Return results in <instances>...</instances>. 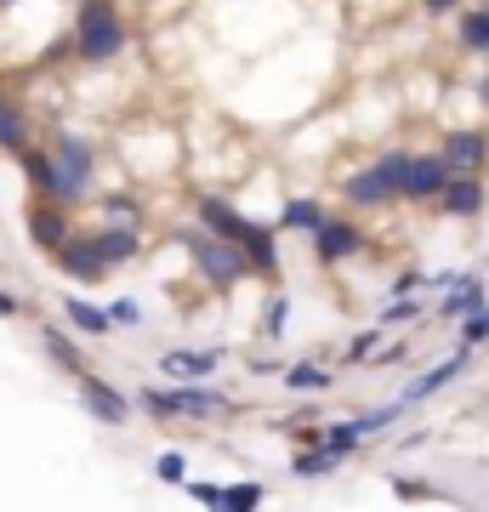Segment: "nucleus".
<instances>
[{"mask_svg": "<svg viewBox=\"0 0 489 512\" xmlns=\"http://www.w3.org/2000/svg\"><path fill=\"white\" fill-rule=\"evenodd\" d=\"M74 52L86 63H109L126 52V23L114 12V0H80V18H74Z\"/></svg>", "mask_w": 489, "mask_h": 512, "instance_id": "1", "label": "nucleus"}, {"mask_svg": "<svg viewBox=\"0 0 489 512\" xmlns=\"http://www.w3.org/2000/svg\"><path fill=\"white\" fill-rule=\"evenodd\" d=\"M52 165H57V194L52 200H63V205L86 200V188H91V143L80 137V131H57Z\"/></svg>", "mask_w": 489, "mask_h": 512, "instance_id": "2", "label": "nucleus"}, {"mask_svg": "<svg viewBox=\"0 0 489 512\" xmlns=\"http://www.w3.org/2000/svg\"><path fill=\"white\" fill-rule=\"evenodd\" d=\"M188 256H194V268H200L217 291H234L239 279L251 274L245 251H239V245H228V239H211V234H188Z\"/></svg>", "mask_w": 489, "mask_h": 512, "instance_id": "3", "label": "nucleus"}, {"mask_svg": "<svg viewBox=\"0 0 489 512\" xmlns=\"http://www.w3.org/2000/svg\"><path fill=\"white\" fill-rule=\"evenodd\" d=\"M404 160L410 154H381L376 165H364V171H353L342 183V194L353 205H387V200H399L404 194Z\"/></svg>", "mask_w": 489, "mask_h": 512, "instance_id": "4", "label": "nucleus"}, {"mask_svg": "<svg viewBox=\"0 0 489 512\" xmlns=\"http://www.w3.org/2000/svg\"><path fill=\"white\" fill-rule=\"evenodd\" d=\"M438 160L450 165V177H478V171L489 165V137L484 131L455 126L450 137H444V148H438Z\"/></svg>", "mask_w": 489, "mask_h": 512, "instance_id": "5", "label": "nucleus"}, {"mask_svg": "<svg viewBox=\"0 0 489 512\" xmlns=\"http://www.w3.org/2000/svg\"><path fill=\"white\" fill-rule=\"evenodd\" d=\"M74 382H80V399H86V410L97 421H109V427H126L131 421V399L120 393V387H109L103 376H91V370H80Z\"/></svg>", "mask_w": 489, "mask_h": 512, "instance_id": "6", "label": "nucleus"}, {"mask_svg": "<svg viewBox=\"0 0 489 512\" xmlns=\"http://www.w3.org/2000/svg\"><path fill=\"white\" fill-rule=\"evenodd\" d=\"M74 234V222H69V205L52 200V194H40L35 205H29V239H35L40 251H57L63 239Z\"/></svg>", "mask_w": 489, "mask_h": 512, "instance_id": "7", "label": "nucleus"}, {"mask_svg": "<svg viewBox=\"0 0 489 512\" xmlns=\"http://www.w3.org/2000/svg\"><path fill=\"white\" fill-rule=\"evenodd\" d=\"M52 256H57V268H63L69 279H80V285H91V279L109 274V262L97 256V239H91V234H69Z\"/></svg>", "mask_w": 489, "mask_h": 512, "instance_id": "8", "label": "nucleus"}, {"mask_svg": "<svg viewBox=\"0 0 489 512\" xmlns=\"http://www.w3.org/2000/svg\"><path fill=\"white\" fill-rule=\"evenodd\" d=\"M194 217H200V228H205L211 239H228V245H245V234H251V217H239L234 205L217 200V194H200Z\"/></svg>", "mask_w": 489, "mask_h": 512, "instance_id": "9", "label": "nucleus"}, {"mask_svg": "<svg viewBox=\"0 0 489 512\" xmlns=\"http://www.w3.org/2000/svg\"><path fill=\"white\" fill-rule=\"evenodd\" d=\"M444 183H450V165L438 154H410L404 160V200H438Z\"/></svg>", "mask_w": 489, "mask_h": 512, "instance_id": "10", "label": "nucleus"}, {"mask_svg": "<svg viewBox=\"0 0 489 512\" xmlns=\"http://www.w3.org/2000/svg\"><path fill=\"white\" fill-rule=\"evenodd\" d=\"M467 359H472V348H455V353H450V359H444L438 370H427V376H416V382L404 387V399H399V404H404V410H416V404H427V399L438 393V387H450L455 376L467 370Z\"/></svg>", "mask_w": 489, "mask_h": 512, "instance_id": "11", "label": "nucleus"}, {"mask_svg": "<svg viewBox=\"0 0 489 512\" xmlns=\"http://www.w3.org/2000/svg\"><path fill=\"white\" fill-rule=\"evenodd\" d=\"M313 251H319V262H347V256L359 251V228L347 217H325L313 228Z\"/></svg>", "mask_w": 489, "mask_h": 512, "instance_id": "12", "label": "nucleus"}, {"mask_svg": "<svg viewBox=\"0 0 489 512\" xmlns=\"http://www.w3.org/2000/svg\"><path fill=\"white\" fill-rule=\"evenodd\" d=\"M484 302H489L484 274H455V285L444 291V308H438V319H467V313H478Z\"/></svg>", "mask_w": 489, "mask_h": 512, "instance_id": "13", "label": "nucleus"}, {"mask_svg": "<svg viewBox=\"0 0 489 512\" xmlns=\"http://www.w3.org/2000/svg\"><path fill=\"white\" fill-rule=\"evenodd\" d=\"M484 183L478 177H450V183L438 188V205H444V217H478L484 211Z\"/></svg>", "mask_w": 489, "mask_h": 512, "instance_id": "14", "label": "nucleus"}, {"mask_svg": "<svg viewBox=\"0 0 489 512\" xmlns=\"http://www.w3.org/2000/svg\"><path fill=\"white\" fill-rule=\"evenodd\" d=\"M177 393V416H222L228 410V393L222 387H211V382H188V387H171Z\"/></svg>", "mask_w": 489, "mask_h": 512, "instance_id": "15", "label": "nucleus"}, {"mask_svg": "<svg viewBox=\"0 0 489 512\" xmlns=\"http://www.w3.org/2000/svg\"><path fill=\"white\" fill-rule=\"evenodd\" d=\"M91 239H97V256H103L109 268H126L131 256H137V245H143V239H137V228H114V222H103Z\"/></svg>", "mask_w": 489, "mask_h": 512, "instance_id": "16", "label": "nucleus"}, {"mask_svg": "<svg viewBox=\"0 0 489 512\" xmlns=\"http://www.w3.org/2000/svg\"><path fill=\"white\" fill-rule=\"evenodd\" d=\"M245 262H251V274H262V279H273L279 274V245H273V228H256L251 222V234H245Z\"/></svg>", "mask_w": 489, "mask_h": 512, "instance_id": "17", "label": "nucleus"}, {"mask_svg": "<svg viewBox=\"0 0 489 512\" xmlns=\"http://www.w3.org/2000/svg\"><path fill=\"white\" fill-rule=\"evenodd\" d=\"M165 376H188V382H205L211 370L222 365V353H194V348H177V353H165L160 359Z\"/></svg>", "mask_w": 489, "mask_h": 512, "instance_id": "18", "label": "nucleus"}, {"mask_svg": "<svg viewBox=\"0 0 489 512\" xmlns=\"http://www.w3.org/2000/svg\"><path fill=\"white\" fill-rule=\"evenodd\" d=\"M63 319H69L74 330H86V336H109V313L97 308V302H86V296H63Z\"/></svg>", "mask_w": 489, "mask_h": 512, "instance_id": "19", "label": "nucleus"}, {"mask_svg": "<svg viewBox=\"0 0 489 512\" xmlns=\"http://www.w3.org/2000/svg\"><path fill=\"white\" fill-rule=\"evenodd\" d=\"M18 160H23V177H29V188H35V194H57L52 154H40V148H18Z\"/></svg>", "mask_w": 489, "mask_h": 512, "instance_id": "20", "label": "nucleus"}, {"mask_svg": "<svg viewBox=\"0 0 489 512\" xmlns=\"http://www.w3.org/2000/svg\"><path fill=\"white\" fill-rule=\"evenodd\" d=\"M40 342H46V359H52L57 370H69V376H80V370H86L80 348H74V342H69V336H63L57 325H46V330H40Z\"/></svg>", "mask_w": 489, "mask_h": 512, "instance_id": "21", "label": "nucleus"}, {"mask_svg": "<svg viewBox=\"0 0 489 512\" xmlns=\"http://www.w3.org/2000/svg\"><path fill=\"white\" fill-rule=\"evenodd\" d=\"M359 444H364V433L353 427V421H330L325 433H319V450H325V456H336V461H347Z\"/></svg>", "mask_w": 489, "mask_h": 512, "instance_id": "22", "label": "nucleus"}, {"mask_svg": "<svg viewBox=\"0 0 489 512\" xmlns=\"http://www.w3.org/2000/svg\"><path fill=\"white\" fill-rule=\"evenodd\" d=\"M455 35H461L467 52H489V12H484V6H467L461 23H455Z\"/></svg>", "mask_w": 489, "mask_h": 512, "instance_id": "23", "label": "nucleus"}, {"mask_svg": "<svg viewBox=\"0 0 489 512\" xmlns=\"http://www.w3.org/2000/svg\"><path fill=\"white\" fill-rule=\"evenodd\" d=\"M0 148H6V154L29 148V120H23V109H12L6 97H0Z\"/></svg>", "mask_w": 489, "mask_h": 512, "instance_id": "24", "label": "nucleus"}, {"mask_svg": "<svg viewBox=\"0 0 489 512\" xmlns=\"http://www.w3.org/2000/svg\"><path fill=\"white\" fill-rule=\"evenodd\" d=\"M325 222V205L319 200H290L285 211H279V228H296V234H313Z\"/></svg>", "mask_w": 489, "mask_h": 512, "instance_id": "25", "label": "nucleus"}, {"mask_svg": "<svg viewBox=\"0 0 489 512\" xmlns=\"http://www.w3.org/2000/svg\"><path fill=\"white\" fill-rule=\"evenodd\" d=\"M131 410H143V416H154V421H177V393L148 382L143 393H137V404H131Z\"/></svg>", "mask_w": 489, "mask_h": 512, "instance_id": "26", "label": "nucleus"}, {"mask_svg": "<svg viewBox=\"0 0 489 512\" xmlns=\"http://www.w3.org/2000/svg\"><path fill=\"white\" fill-rule=\"evenodd\" d=\"M256 507H262V484H256V478H245V484H222L217 512H256Z\"/></svg>", "mask_w": 489, "mask_h": 512, "instance_id": "27", "label": "nucleus"}, {"mask_svg": "<svg viewBox=\"0 0 489 512\" xmlns=\"http://www.w3.org/2000/svg\"><path fill=\"white\" fill-rule=\"evenodd\" d=\"M421 308H427V302H421L416 291H404L399 302H393V308H381V330H399V325H416V319H421Z\"/></svg>", "mask_w": 489, "mask_h": 512, "instance_id": "28", "label": "nucleus"}, {"mask_svg": "<svg viewBox=\"0 0 489 512\" xmlns=\"http://www.w3.org/2000/svg\"><path fill=\"white\" fill-rule=\"evenodd\" d=\"M285 387H290V393H319V387H330V370H319V365H285Z\"/></svg>", "mask_w": 489, "mask_h": 512, "instance_id": "29", "label": "nucleus"}, {"mask_svg": "<svg viewBox=\"0 0 489 512\" xmlns=\"http://www.w3.org/2000/svg\"><path fill=\"white\" fill-rule=\"evenodd\" d=\"M461 325V348H484L489 342V302L478 313H467V319H455Z\"/></svg>", "mask_w": 489, "mask_h": 512, "instance_id": "30", "label": "nucleus"}, {"mask_svg": "<svg viewBox=\"0 0 489 512\" xmlns=\"http://www.w3.org/2000/svg\"><path fill=\"white\" fill-rule=\"evenodd\" d=\"M290 473H296V478H325V473H336V456H325V450H308V456L290 461Z\"/></svg>", "mask_w": 489, "mask_h": 512, "instance_id": "31", "label": "nucleus"}, {"mask_svg": "<svg viewBox=\"0 0 489 512\" xmlns=\"http://www.w3.org/2000/svg\"><path fill=\"white\" fill-rule=\"evenodd\" d=\"M103 222H114V228H137V200H126V194H114V200H103Z\"/></svg>", "mask_w": 489, "mask_h": 512, "instance_id": "32", "label": "nucleus"}, {"mask_svg": "<svg viewBox=\"0 0 489 512\" xmlns=\"http://www.w3.org/2000/svg\"><path fill=\"white\" fill-rule=\"evenodd\" d=\"M182 490H188V501H200L205 512H217V501H222V484H211V478H182Z\"/></svg>", "mask_w": 489, "mask_h": 512, "instance_id": "33", "label": "nucleus"}, {"mask_svg": "<svg viewBox=\"0 0 489 512\" xmlns=\"http://www.w3.org/2000/svg\"><path fill=\"white\" fill-rule=\"evenodd\" d=\"M103 313H109V325H143V308H137V302H131V296H120V302H109V308H103Z\"/></svg>", "mask_w": 489, "mask_h": 512, "instance_id": "34", "label": "nucleus"}, {"mask_svg": "<svg viewBox=\"0 0 489 512\" xmlns=\"http://www.w3.org/2000/svg\"><path fill=\"white\" fill-rule=\"evenodd\" d=\"M370 348H381V325L364 330V336H353V348H347L342 359H347V365H364V359H370Z\"/></svg>", "mask_w": 489, "mask_h": 512, "instance_id": "35", "label": "nucleus"}, {"mask_svg": "<svg viewBox=\"0 0 489 512\" xmlns=\"http://www.w3.org/2000/svg\"><path fill=\"white\" fill-rule=\"evenodd\" d=\"M154 478H165V484H182V478H188V467H182L177 450H165V456L154 461Z\"/></svg>", "mask_w": 489, "mask_h": 512, "instance_id": "36", "label": "nucleus"}, {"mask_svg": "<svg viewBox=\"0 0 489 512\" xmlns=\"http://www.w3.org/2000/svg\"><path fill=\"white\" fill-rule=\"evenodd\" d=\"M285 319H290V302H285V296H273V302H268V336H273V342L285 336Z\"/></svg>", "mask_w": 489, "mask_h": 512, "instance_id": "37", "label": "nucleus"}, {"mask_svg": "<svg viewBox=\"0 0 489 512\" xmlns=\"http://www.w3.org/2000/svg\"><path fill=\"white\" fill-rule=\"evenodd\" d=\"M18 313H23V302L12 291H0V319H18Z\"/></svg>", "mask_w": 489, "mask_h": 512, "instance_id": "38", "label": "nucleus"}, {"mask_svg": "<svg viewBox=\"0 0 489 512\" xmlns=\"http://www.w3.org/2000/svg\"><path fill=\"white\" fill-rule=\"evenodd\" d=\"M461 0H427V12H455Z\"/></svg>", "mask_w": 489, "mask_h": 512, "instance_id": "39", "label": "nucleus"}, {"mask_svg": "<svg viewBox=\"0 0 489 512\" xmlns=\"http://www.w3.org/2000/svg\"><path fill=\"white\" fill-rule=\"evenodd\" d=\"M484 103H489V74H484Z\"/></svg>", "mask_w": 489, "mask_h": 512, "instance_id": "40", "label": "nucleus"}, {"mask_svg": "<svg viewBox=\"0 0 489 512\" xmlns=\"http://www.w3.org/2000/svg\"><path fill=\"white\" fill-rule=\"evenodd\" d=\"M478 6H484V12H489V0H478Z\"/></svg>", "mask_w": 489, "mask_h": 512, "instance_id": "41", "label": "nucleus"}, {"mask_svg": "<svg viewBox=\"0 0 489 512\" xmlns=\"http://www.w3.org/2000/svg\"><path fill=\"white\" fill-rule=\"evenodd\" d=\"M0 6H6V0H0Z\"/></svg>", "mask_w": 489, "mask_h": 512, "instance_id": "42", "label": "nucleus"}, {"mask_svg": "<svg viewBox=\"0 0 489 512\" xmlns=\"http://www.w3.org/2000/svg\"><path fill=\"white\" fill-rule=\"evenodd\" d=\"M0 97H6V92H0Z\"/></svg>", "mask_w": 489, "mask_h": 512, "instance_id": "43", "label": "nucleus"}]
</instances>
